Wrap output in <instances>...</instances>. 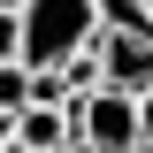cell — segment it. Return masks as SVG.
I'll return each instance as SVG.
<instances>
[{
  "label": "cell",
  "mask_w": 153,
  "mask_h": 153,
  "mask_svg": "<svg viewBox=\"0 0 153 153\" xmlns=\"http://www.w3.org/2000/svg\"><path fill=\"white\" fill-rule=\"evenodd\" d=\"M100 38L92 0H23V69H61Z\"/></svg>",
  "instance_id": "obj_1"
},
{
  "label": "cell",
  "mask_w": 153,
  "mask_h": 153,
  "mask_svg": "<svg viewBox=\"0 0 153 153\" xmlns=\"http://www.w3.org/2000/svg\"><path fill=\"white\" fill-rule=\"evenodd\" d=\"M69 153H138V100L130 92H107L100 84L92 100H69Z\"/></svg>",
  "instance_id": "obj_2"
},
{
  "label": "cell",
  "mask_w": 153,
  "mask_h": 153,
  "mask_svg": "<svg viewBox=\"0 0 153 153\" xmlns=\"http://www.w3.org/2000/svg\"><path fill=\"white\" fill-rule=\"evenodd\" d=\"M92 61H100V84H107V92H130L138 100L153 84V31H107V23H100Z\"/></svg>",
  "instance_id": "obj_3"
},
{
  "label": "cell",
  "mask_w": 153,
  "mask_h": 153,
  "mask_svg": "<svg viewBox=\"0 0 153 153\" xmlns=\"http://www.w3.org/2000/svg\"><path fill=\"white\" fill-rule=\"evenodd\" d=\"M69 107H38V100H31V107H23L16 115V146L23 153H69Z\"/></svg>",
  "instance_id": "obj_4"
},
{
  "label": "cell",
  "mask_w": 153,
  "mask_h": 153,
  "mask_svg": "<svg viewBox=\"0 0 153 153\" xmlns=\"http://www.w3.org/2000/svg\"><path fill=\"white\" fill-rule=\"evenodd\" d=\"M23 107H31V69H23V61H0V115L16 123Z\"/></svg>",
  "instance_id": "obj_5"
},
{
  "label": "cell",
  "mask_w": 153,
  "mask_h": 153,
  "mask_svg": "<svg viewBox=\"0 0 153 153\" xmlns=\"http://www.w3.org/2000/svg\"><path fill=\"white\" fill-rule=\"evenodd\" d=\"M0 61H23V8L0 16Z\"/></svg>",
  "instance_id": "obj_6"
},
{
  "label": "cell",
  "mask_w": 153,
  "mask_h": 153,
  "mask_svg": "<svg viewBox=\"0 0 153 153\" xmlns=\"http://www.w3.org/2000/svg\"><path fill=\"white\" fill-rule=\"evenodd\" d=\"M138 130L153 138V84H146V92H138Z\"/></svg>",
  "instance_id": "obj_7"
},
{
  "label": "cell",
  "mask_w": 153,
  "mask_h": 153,
  "mask_svg": "<svg viewBox=\"0 0 153 153\" xmlns=\"http://www.w3.org/2000/svg\"><path fill=\"white\" fill-rule=\"evenodd\" d=\"M8 138H16V123H8V115H0V146H8Z\"/></svg>",
  "instance_id": "obj_8"
},
{
  "label": "cell",
  "mask_w": 153,
  "mask_h": 153,
  "mask_svg": "<svg viewBox=\"0 0 153 153\" xmlns=\"http://www.w3.org/2000/svg\"><path fill=\"white\" fill-rule=\"evenodd\" d=\"M16 8H23V0H0V16H16Z\"/></svg>",
  "instance_id": "obj_9"
},
{
  "label": "cell",
  "mask_w": 153,
  "mask_h": 153,
  "mask_svg": "<svg viewBox=\"0 0 153 153\" xmlns=\"http://www.w3.org/2000/svg\"><path fill=\"white\" fill-rule=\"evenodd\" d=\"M0 153H23V146H16V138H8V146H0Z\"/></svg>",
  "instance_id": "obj_10"
},
{
  "label": "cell",
  "mask_w": 153,
  "mask_h": 153,
  "mask_svg": "<svg viewBox=\"0 0 153 153\" xmlns=\"http://www.w3.org/2000/svg\"><path fill=\"white\" fill-rule=\"evenodd\" d=\"M138 153H153V138H138Z\"/></svg>",
  "instance_id": "obj_11"
},
{
  "label": "cell",
  "mask_w": 153,
  "mask_h": 153,
  "mask_svg": "<svg viewBox=\"0 0 153 153\" xmlns=\"http://www.w3.org/2000/svg\"><path fill=\"white\" fill-rule=\"evenodd\" d=\"M146 23H153V0H146Z\"/></svg>",
  "instance_id": "obj_12"
}]
</instances>
